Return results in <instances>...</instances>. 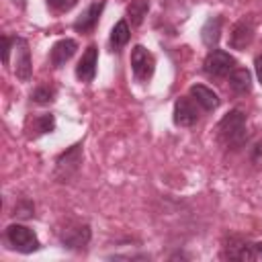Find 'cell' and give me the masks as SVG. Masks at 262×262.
Returning a JSON list of instances; mask_svg holds the SVG:
<instances>
[{
  "label": "cell",
  "mask_w": 262,
  "mask_h": 262,
  "mask_svg": "<svg viewBox=\"0 0 262 262\" xmlns=\"http://www.w3.org/2000/svg\"><path fill=\"white\" fill-rule=\"evenodd\" d=\"M217 137L225 147L237 149L248 141V129H246V113L239 108L229 111L223 115V119L217 125Z\"/></svg>",
  "instance_id": "obj_1"
},
{
  "label": "cell",
  "mask_w": 262,
  "mask_h": 262,
  "mask_svg": "<svg viewBox=\"0 0 262 262\" xmlns=\"http://www.w3.org/2000/svg\"><path fill=\"white\" fill-rule=\"evenodd\" d=\"M4 237H6L8 246L12 250L20 252V254H33L41 248V242H39L37 233L31 227L23 225V223H10L4 231Z\"/></svg>",
  "instance_id": "obj_2"
},
{
  "label": "cell",
  "mask_w": 262,
  "mask_h": 262,
  "mask_svg": "<svg viewBox=\"0 0 262 262\" xmlns=\"http://www.w3.org/2000/svg\"><path fill=\"white\" fill-rule=\"evenodd\" d=\"M82 158H84L82 143H74V145L68 147L63 154H59L57 160H55V172H53L55 180H57V182H70V180L80 172Z\"/></svg>",
  "instance_id": "obj_3"
},
{
  "label": "cell",
  "mask_w": 262,
  "mask_h": 262,
  "mask_svg": "<svg viewBox=\"0 0 262 262\" xmlns=\"http://www.w3.org/2000/svg\"><path fill=\"white\" fill-rule=\"evenodd\" d=\"M57 235H59V242H61L63 248L74 250V252H82V250H86V246L90 244L92 231H90V225H88V223L68 221L66 227H61V229L57 231Z\"/></svg>",
  "instance_id": "obj_4"
},
{
  "label": "cell",
  "mask_w": 262,
  "mask_h": 262,
  "mask_svg": "<svg viewBox=\"0 0 262 262\" xmlns=\"http://www.w3.org/2000/svg\"><path fill=\"white\" fill-rule=\"evenodd\" d=\"M203 70L211 78H225L235 70V57L223 49H211L203 61Z\"/></svg>",
  "instance_id": "obj_5"
},
{
  "label": "cell",
  "mask_w": 262,
  "mask_h": 262,
  "mask_svg": "<svg viewBox=\"0 0 262 262\" xmlns=\"http://www.w3.org/2000/svg\"><path fill=\"white\" fill-rule=\"evenodd\" d=\"M131 72L139 82H147L156 72V57L143 45H135L131 49Z\"/></svg>",
  "instance_id": "obj_6"
},
{
  "label": "cell",
  "mask_w": 262,
  "mask_h": 262,
  "mask_svg": "<svg viewBox=\"0 0 262 262\" xmlns=\"http://www.w3.org/2000/svg\"><path fill=\"white\" fill-rule=\"evenodd\" d=\"M12 39H14V53H16V57H14V76L20 82H29L31 74H33V61H31L29 43L23 37H12Z\"/></svg>",
  "instance_id": "obj_7"
},
{
  "label": "cell",
  "mask_w": 262,
  "mask_h": 262,
  "mask_svg": "<svg viewBox=\"0 0 262 262\" xmlns=\"http://www.w3.org/2000/svg\"><path fill=\"white\" fill-rule=\"evenodd\" d=\"M174 125L178 127H192L199 121V111L194 106V100L188 96H182L174 102V113H172Z\"/></svg>",
  "instance_id": "obj_8"
},
{
  "label": "cell",
  "mask_w": 262,
  "mask_h": 262,
  "mask_svg": "<svg viewBox=\"0 0 262 262\" xmlns=\"http://www.w3.org/2000/svg\"><path fill=\"white\" fill-rule=\"evenodd\" d=\"M96 66H98V47L96 45H88L86 51L82 53L78 66H76V78L80 82H92L96 76Z\"/></svg>",
  "instance_id": "obj_9"
},
{
  "label": "cell",
  "mask_w": 262,
  "mask_h": 262,
  "mask_svg": "<svg viewBox=\"0 0 262 262\" xmlns=\"http://www.w3.org/2000/svg\"><path fill=\"white\" fill-rule=\"evenodd\" d=\"M258 254H256V248L254 244L242 239V237H229V242L223 246V258H229V260H254Z\"/></svg>",
  "instance_id": "obj_10"
},
{
  "label": "cell",
  "mask_w": 262,
  "mask_h": 262,
  "mask_svg": "<svg viewBox=\"0 0 262 262\" xmlns=\"http://www.w3.org/2000/svg\"><path fill=\"white\" fill-rule=\"evenodd\" d=\"M104 0H96V2H92L76 20H74V29L78 31V33H90V31H94V27L98 25V18H100V14H102V10H104Z\"/></svg>",
  "instance_id": "obj_11"
},
{
  "label": "cell",
  "mask_w": 262,
  "mask_h": 262,
  "mask_svg": "<svg viewBox=\"0 0 262 262\" xmlns=\"http://www.w3.org/2000/svg\"><path fill=\"white\" fill-rule=\"evenodd\" d=\"M252 41H254V23L250 18L235 23L231 29V35H229V45L237 51H244L246 47H250Z\"/></svg>",
  "instance_id": "obj_12"
},
{
  "label": "cell",
  "mask_w": 262,
  "mask_h": 262,
  "mask_svg": "<svg viewBox=\"0 0 262 262\" xmlns=\"http://www.w3.org/2000/svg\"><path fill=\"white\" fill-rule=\"evenodd\" d=\"M76 49H78V43H76L74 39H59L57 43H53V47H51V51H49V61H51V66H53V68L66 66V63L74 57Z\"/></svg>",
  "instance_id": "obj_13"
},
{
  "label": "cell",
  "mask_w": 262,
  "mask_h": 262,
  "mask_svg": "<svg viewBox=\"0 0 262 262\" xmlns=\"http://www.w3.org/2000/svg\"><path fill=\"white\" fill-rule=\"evenodd\" d=\"M188 92H190V98H192L203 111H207V113L215 111V108L221 104L219 96H217L209 86H205V84H192Z\"/></svg>",
  "instance_id": "obj_14"
},
{
  "label": "cell",
  "mask_w": 262,
  "mask_h": 262,
  "mask_svg": "<svg viewBox=\"0 0 262 262\" xmlns=\"http://www.w3.org/2000/svg\"><path fill=\"white\" fill-rule=\"evenodd\" d=\"M221 25H223L221 16H209L207 18V23L201 29V39H203L205 47L217 49V43H219V37H221Z\"/></svg>",
  "instance_id": "obj_15"
},
{
  "label": "cell",
  "mask_w": 262,
  "mask_h": 262,
  "mask_svg": "<svg viewBox=\"0 0 262 262\" xmlns=\"http://www.w3.org/2000/svg\"><path fill=\"white\" fill-rule=\"evenodd\" d=\"M229 88L235 94H248L252 90V74L246 68H235L229 74Z\"/></svg>",
  "instance_id": "obj_16"
},
{
  "label": "cell",
  "mask_w": 262,
  "mask_h": 262,
  "mask_svg": "<svg viewBox=\"0 0 262 262\" xmlns=\"http://www.w3.org/2000/svg\"><path fill=\"white\" fill-rule=\"evenodd\" d=\"M129 39H131V29H129V25H127V20L125 18H121L119 23H115V27L111 29V47H113V51H119V49H123L127 43H129Z\"/></svg>",
  "instance_id": "obj_17"
},
{
  "label": "cell",
  "mask_w": 262,
  "mask_h": 262,
  "mask_svg": "<svg viewBox=\"0 0 262 262\" xmlns=\"http://www.w3.org/2000/svg\"><path fill=\"white\" fill-rule=\"evenodd\" d=\"M31 133L29 137H39V135H45V133H51L55 129V117L51 113H45V115H39L35 117L33 121H29V127H27Z\"/></svg>",
  "instance_id": "obj_18"
},
{
  "label": "cell",
  "mask_w": 262,
  "mask_h": 262,
  "mask_svg": "<svg viewBox=\"0 0 262 262\" xmlns=\"http://www.w3.org/2000/svg\"><path fill=\"white\" fill-rule=\"evenodd\" d=\"M147 10H149V0H131L127 6V18L131 20L133 27H139L147 16Z\"/></svg>",
  "instance_id": "obj_19"
},
{
  "label": "cell",
  "mask_w": 262,
  "mask_h": 262,
  "mask_svg": "<svg viewBox=\"0 0 262 262\" xmlns=\"http://www.w3.org/2000/svg\"><path fill=\"white\" fill-rule=\"evenodd\" d=\"M31 98L37 102V104H49L55 100V88H49V86H39L33 90Z\"/></svg>",
  "instance_id": "obj_20"
},
{
  "label": "cell",
  "mask_w": 262,
  "mask_h": 262,
  "mask_svg": "<svg viewBox=\"0 0 262 262\" xmlns=\"http://www.w3.org/2000/svg\"><path fill=\"white\" fill-rule=\"evenodd\" d=\"M45 2L53 12H68L78 4V0H45Z\"/></svg>",
  "instance_id": "obj_21"
},
{
  "label": "cell",
  "mask_w": 262,
  "mask_h": 262,
  "mask_svg": "<svg viewBox=\"0 0 262 262\" xmlns=\"http://www.w3.org/2000/svg\"><path fill=\"white\" fill-rule=\"evenodd\" d=\"M33 211H35V207H33V203L31 201H20L16 207H14V217H18V219H31L33 217Z\"/></svg>",
  "instance_id": "obj_22"
},
{
  "label": "cell",
  "mask_w": 262,
  "mask_h": 262,
  "mask_svg": "<svg viewBox=\"0 0 262 262\" xmlns=\"http://www.w3.org/2000/svg\"><path fill=\"white\" fill-rule=\"evenodd\" d=\"M12 47H14V39L8 37V35H4L2 37V61H4V66L10 63V49Z\"/></svg>",
  "instance_id": "obj_23"
},
{
  "label": "cell",
  "mask_w": 262,
  "mask_h": 262,
  "mask_svg": "<svg viewBox=\"0 0 262 262\" xmlns=\"http://www.w3.org/2000/svg\"><path fill=\"white\" fill-rule=\"evenodd\" d=\"M250 158H252V162H254L256 166H262V139H260L258 143H254Z\"/></svg>",
  "instance_id": "obj_24"
},
{
  "label": "cell",
  "mask_w": 262,
  "mask_h": 262,
  "mask_svg": "<svg viewBox=\"0 0 262 262\" xmlns=\"http://www.w3.org/2000/svg\"><path fill=\"white\" fill-rule=\"evenodd\" d=\"M254 68H256L258 82H262V53H260V55H256V59H254Z\"/></svg>",
  "instance_id": "obj_25"
},
{
  "label": "cell",
  "mask_w": 262,
  "mask_h": 262,
  "mask_svg": "<svg viewBox=\"0 0 262 262\" xmlns=\"http://www.w3.org/2000/svg\"><path fill=\"white\" fill-rule=\"evenodd\" d=\"M10 2H12V4L16 6V8H20V10H23V8L27 6V0H10Z\"/></svg>",
  "instance_id": "obj_26"
},
{
  "label": "cell",
  "mask_w": 262,
  "mask_h": 262,
  "mask_svg": "<svg viewBox=\"0 0 262 262\" xmlns=\"http://www.w3.org/2000/svg\"><path fill=\"white\" fill-rule=\"evenodd\" d=\"M254 248H256V254H258V256H262V242L254 244Z\"/></svg>",
  "instance_id": "obj_27"
}]
</instances>
